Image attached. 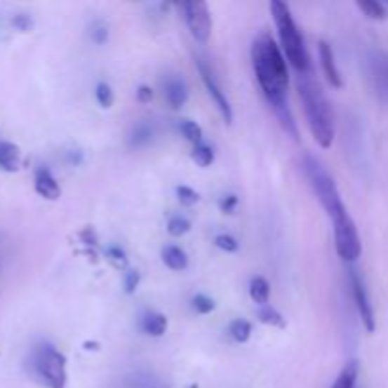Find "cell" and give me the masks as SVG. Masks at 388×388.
<instances>
[{
	"instance_id": "1",
	"label": "cell",
	"mask_w": 388,
	"mask_h": 388,
	"mask_svg": "<svg viewBox=\"0 0 388 388\" xmlns=\"http://www.w3.org/2000/svg\"><path fill=\"white\" fill-rule=\"evenodd\" d=\"M250 55L254 74H256L263 97L267 99L269 107L273 108L276 119L281 121L282 129L288 133L294 140H297L300 131H297L294 114L288 107L290 74L284 51L281 50V46H276L271 34L263 32L252 44Z\"/></svg>"
},
{
	"instance_id": "2",
	"label": "cell",
	"mask_w": 388,
	"mask_h": 388,
	"mask_svg": "<svg viewBox=\"0 0 388 388\" xmlns=\"http://www.w3.org/2000/svg\"><path fill=\"white\" fill-rule=\"evenodd\" d=\"M297 91H300L311 135L320 148L324 150L330 148L335 138V123H333V110L330 107V100L320 88L319 81L311 78L309 72L297 76Z\"/></svg>"
},
{
	"instance_id": "3",
	"label": "cell",
	"mask_w": 388,
	"mask_h": 388,
	"mask_svg": "<svg viewBox=\"0 0 388 388\" xmlns=\"http://www.w3.org/2000/svg\"><path fill=\"white\" fill-rule=\"evenodd\" d=\"M271 13L275 19L276 31L281 38V48L288 63L297 70V74H307L311 70V57L303 40L300 27L294 21L292 10L282 0H271Z\"/></svg>"
},
{
	"instance_id": "4",
	"label": "cell",
	"mask_w": 388,
	"mask_h": 388,
	"mask_svg": "<svg viewBox=\"0 0 388 388\" xmlns=\"http://www.w3.org/2000/svg\"><path fill=\"white\" fill-rule=\"evenodd\" d=\"M303 170H305V176L311 182V188L319 197L320 205L324 207V210L328 213L330 218H337L343 213H347V207H344L343 199H341V194H339L335 182L330 176V173L324 169V165L313 156L303 157Z\"/></svg>"
},
{
	"instance_id": "5",
	"label": "cell",
	"mask_w": 388,
	"mask_h": 388,
	"mask_svg": "<svg viewBox=\"0 0 388 388\" xmlns=\"http://www.w3.org/2000/svg\"><path fill=\"white\" fill-rule=\"evenodd\" d=\"M32 368L48 388H65L69 375H67V358L55 347L44 343L40 344L32 356Z\"/></svg>"
},
{
	"instance_id": "6",
	"label": "cell",
	"mask_w": 388,
	"mask_h": 388,
	"mask_svg": "<svg viewBox=\"0 0 388 388\" xmlns=\"http://www.w3.org/2000/svg\"><path fill=\"white\" fill-rule=\"evenodd\" d=\"M333 235H335V250L344 262H356L362 254V241L358 235L356 224L349 210L337 218H333Z\"/></svg>"
},
{
	"instance_id": "7",
	"label": "cell",
	"mask_w": 388,
	"mask_h": 388,
	"mask_svg": "<svg viewBox=\"0 0 388 388\" xmlns=\"http://www.w3.org/2000/svg\"><path fill=\"white\" fill-rule=\"evenodd\" d=\"M182 10H184V18H186V23H188V29L192 36L195 38V42L207 44L210 32H213V18L208 12L207 2H188V4H182Z\"/></svg>"
},
{
	"instance_id": "8",
	"label": "cell",
	"mask_w": 388,
	"mask_h": 388,
	"mask_svg": "<svg viewBox=\"0 0 388 388\" xmlns=\"http://www.w3.org/2000/svg\"><path fill=\"white\" fill-rule=\"evenodd\" d=\"M197 69H199L201 80L205 83V88H207L208 95L213 97L214 105L218 107L220 114H222V118L226 121L227 126L233 121V108L229 99L226 97V91L222 89V86L216 80V76H214V70L210 69V65L205 61V59H197Z\"/></svg>"
},
{
	"instance_id": "9",
	"label": "cell",
	"mask_w": 388,
	"mask_h": 388,
	"mask_svg": "<svg viewBox=\"0 0 388 388\" xmlns=\"http://www.w3.org/2000/svg\"><path fill=\"white\" fill-rule=\"evenodd\" d=\"M349 279H351L352 297H354V303H356L358 314L362 319L363 328L370 333H373L375 332V311H373V305H371L370 297H368L362 276H360V273L354 267H351L349 269Z\"/></svg>"
},
{
	"instance_id": "10",
	"label": "cell",
	"mask_w": 388,
	"mask_h": 388,
	"mask_svg": "<svg viewBox=\"0 0 388 388\" xmlns=\"http://www.w3.org/2000/svg\"><path fill=\"white\" fill-rule=\"evenodd\" d=\"M319 57H320V67L324 72L326 80L332 88H343V78L339 72L337 65H335V55H333L332 46L328 44L326 40H322L319 44Z\"/></svg>"
},
{
	"instance_id": "11",
	"label": "cell",
	"mask_w": 388,
	"mask_h": 388,
	"mask_svg": "<svg viewBox=\"0 0 388 388\" xmlns=\"http://www.w3.org/2000/svg\"><path fill=\"white\" fill-rule=\"evenodd\" d=\"M34 189L40 197L48 201H57L61 197V186L55 180V176L51 175L48 169H38L34 175Z\"/></svg>"
},
{
	"instance_id": "12",
	"label": "cell",
	"mask_w": 388,
	"mask_h": 388,
	"mask_svg": "<svg viewBox=\"0 0 388 388\" xmlns=\"http://www.w3.org/2000/svg\"><path fill=\"white\" fill-rule=\"evenodd\" d=\"M165 97H167V102H169L175 110L184 107V105L188 102L189 97L186 81L182 80V78H178V76L169 78V80L165 81Z\"/></svg>"
},
{
	"instance_id": "13",
	"label": "cell",
	"mask_w": 388,
	"mask_h": 388,
	"mask_svg": "<svg viewBox=\"0 0 388 388\" xmlns=\"http://www.w3.org/2000/svg\"><path fill=\"white\" fill-rule=\"evenodd\" d=\"M21 167V150L18 145L13 142H0V169L8 170V173H15Z\"/></svg>"
},
{
	"instance_id": "14",
	"label": "cell",
	"mask_w": 388,
	"mask_h": 388,
	"mask_svg": "<svg viewBox=\"0 0 388 388\" xmlns=\"http://www.w3.org/2000/svg\"><path fill=\"white\" fill-rule=\"evenodd\" d=\"M163 263L173 271H184L188 267V256L178 246H165L161 252Z\"/></svg>"
},
{
	"instance_id": "15",
	"label": "cell",
	"mask_w": 388,
	"mask_h": 388,
	"mask_svg": "<svg viewBox=\"0 0 388 388\" xmlns=\"http://www.w3.org/2000/svg\"><path fill=\"white\" fill-rule=\"evenodd\" d=\"M248 294H250L252 301L263 307V305H269V295H271V286L269 282L265 281L263 276H254L250 281V286H248Z\"/></svg>"
},
{
	"instance_id": "16",
	"label": "cell",
	"mask_w": 388,
	"mask_h": 388,
	"mask_svg": "<svg viewBox=\"0 0 388 388\" xmlns=\"http://www.w3.org/2000/svg\"><path fill=\"white\" fill-rule=\"evenodd\" d=\"M358 373H360V363H358V360H349L343 366V370L337 375L332 388H356Z\"/></svg>"
},
{
	"instance_id": "17",
	"label": "cell",
	"mask_w": 388,
	"mask_h": 388,
	"mask_svg": "<svg viewBox=\"0 0 388 388\" xmlns=\"http://www.w3.org/2000/svg\"><path fill=\"white\" fill-rule=\"evenodd\" d=\"M167 326H169V320L161 313H148L142 319V330L152 337H161L163 333L167 332Z\"/></svg>"
},
{
	"instance_id": "18",
	"label": "cell",
	"mask_w": 388,
	"mask_h": 388,
	"mask_svg": "<svg viewBox=\"0 0 388 388\" xmlns=\"http://www.w3.org/2000/svg\"><path fill=\"white\" fill-rule=\"evenodd\" d=\"M178 129H180L182 137L186 138L188 142H192L194 146L201 145V140H203V129H201L199 123H195L192 119H182L180 123H178Z\"/></svg>"
},
{
	"instance_id": "19",
	"label": "cell",
	"mask_w": 388,
	"mask_h": 388,
	"mask_svg": "<svg viewBox=\"0 0 388 388\" xmlns=\"http://www.w3.org/2000/svg\"><path fill=\"white\" fill-rule=\"evenodd\" d=\"M356 6L360 8V12H363L366 18L377 19V21H382L388 15L384 6H382L381 2H375V0H358Z\"/></svg>"
},
{
	"instance_id": "20",
	"label": "cell",
	"mask_w": 388,
	"mask_h": 388,
	"mask_svg": "<svg viewBox=\"0 0 388 388\" xmlns=\"http://www.w3.org/2000/svg\"><path fill=\"white\" fill-rule=\"evenodd\" d=\"M257 319L262 324L267 326H275V328H286V320L282 316L275 307H271V305H263L257 311Z\"/></svg>"
},
{
	"instance_id": "21",
	"label": "cell",
	"mask_w": 388,
	"mask_h": 388,
	"mask_svg": "<svg viewBox=\"0 0 388 388\" xmlns=\"http://www.w3.org/2000/svg\"><path fill=\"white\" fill-rule=\"evenodd\" d=\"M229 335H232L237 343H246L252 335V324L248 320L243 319L233 320L232 324H229Z\"/></svg>"
},
{
	"instance_id": "22",
	"label": "cell",
	"mask_w": 388,
	"mask_h": 388,
	"mask_svg": "<svg viewBox=\"0 0 388 388\" xmlns=\"http://www.w3.org/2000/svg\"><path fill=\"white\" fill-rule=\"evenodd\" d=\"M152 137H154V129H152V126H148V123H138V126H135V129H133L131 137H129V142H131V146H135V148H142V146H146L150 142Z\"/></svg>"
},
{
	"instance_id": "23",
	"label": "cell",
	"mask_w": 388,
	"mask_h": 388,
	"mask_svg": "<svg viewBox=\"0 0 388 388\" xmlns=\"http://www.w3.org/2000/svg\"><path fill=\"white\" fill-rule=\"evenodd\" d=\"M192 159H194L199 167H210L214 163V152L210 146L207 145H197L194 146V152H192Z\"/></svg>"
},
{
	"instance_id": "24",
	"label": "cell",
	"mask_w": 388,
	"mask_h": 388,
	"mask_svg": "<svg viewBox=\"0 0 388 388\" xmlns=\"http://www.w3.org/2000/svg\"><path fill=\"white\" fill-rule=\"evenodd\" d=\"M192 229V224H189L188 218H184V216H173L169 220V224H167V232L173 237H182V235H186V233Z\"/></svg>"
},
{
	"instance_id": "25",
	"label": "cell",
	"mask_w": 388,
	"mask_h": 388,
	"mask_svg": "<svg viewBox=\"0 0 388 388\" xmlns=\"http://www.w3.org/2000/svg\"><path fill=\"white\" fill-rule=\"evenodd\" d=\"M95 97H97V102L100 105V108H110L114 105V91L105 81H100L99 86H97Z\"/></svg>"
},
{
	"instance_id": "26",
	"label": "cell",
	"mask_w": 388,
	"mask_h": 388,
	"mask_svg": "<svg viewBox=\"0 0 388 388\" xmlns=\"http://www.w3.org/2000/svg\"><path fill=\"white\" fill-rule=\"evenodd\" d=\"M176 195H178V201L184 207H194L195 203L199 201V194L194 188H189V186H178Z\"/></svg>"
},
{
	"instance_id": "27",
	"label": "cell",
	"mask_w": 388,
	"mask_h": 388,
	"mask_svg": "<svg viewBox=\"0 0 388 388\" xmlns=\"http://www.w3.org/2000/svg\"><path fill=\"white\" fill-rule=\"evenodd\" d=\"M214 243L218 246L220 250L224 252H237L239 250V241L233 235H227V233H220L218 237L214 239Z\"/></svg>"
},
{
	"instance_id": "28",
	"label": "cell",
	"mask_w": 388,
	"mask_h": 388,
	"mask_svg": "<svg viewBox=\"0 0 388 388\" xmlns=\"http://www.w3.org/2000/svg\"><path fill=\"white\" fill-rule=\"evenodd\" d=\"M192 303H194V309L199 314L213 313L214 307H216V305H214V301L210 300L208 295H205V294H197V295H195L194 301H192Z\"/></svg>"
},
{
	"instance_id": "29",
	"label": "cell",
	"mask_w": 388,
	"mask_h": 388,
	"mask_svg": "<svg viewBox=\"0 0 388 388\" xmlns=\"http://www.w3.org/2000/svg\"><path fill=\"white\" fill-rule=\"evenodd\" d=\"M12 25L21 32H29L32 29V19L31 15H27V13H18L15 18L12 19Z\"/></svg>"
},
{
	"instance_id": "30",
	"label": "cell",
	"mask_w": 388,
	"mask_h": 388,
	"mask_svg": "<svg viewBox=\"0 0 388 388\" xmlns=\"http://www.w3.org/2000/svg\"><path fill=\"white\" fill-rule=\"evenodd\" d=\"M108 257H110V262L116 265V267H126L127 265V256L126 252L118 248V246H112V248H108Z\"/></svg>"
},
{
	"instance_id": "31",
	"label": "cell",
	"mask_w": 388,
	"mask_h": 388,
	"mask_svg": "<svg viewBox=\"0 0 388 388\" xmlns=\"http://www.w3.org/2000/svg\"><path fill=\"white\" fill-rule=\"evenodd\" d=\"M239 205V197L237 195H226V197H222L220 201V210L224 214H233L235 213V208Z\"/></svg>"
},
{
	"instance_id": "32",
	"label": "cell",
	"mask_w": 388,
	"mask_h": 388,
	"mask_svg": "<svg viewBox=\"0 0 388 388\" xmlns=\"http://www.w3.org/2000/svg\"><path fill=\"white\" fill-rule=\"evenodd\" d=\"M91 38H93V42L97 44H105L108 40V29L107 25H102V23H95L91 27Z\"/></svg>"
},
{
	"instance_id": "33",
	"label": "cell",
	"mask_w": 388,
	"mask_h": 388,
	"mask_svg": "<svg viewBox=\"0 0 388 388\" xmlns=\"http://www.w3.org/2000/svg\"><path fill=\"white\" fill-rule=\"evenodd\" d=\"M140 284V273L138 271H129L126 275V292L127 294H135Z\"/></svg>"
},
{
	"instance_id": "34",
	"label": "cell",
	"mask_w": 388,
	"mask_h": 388,
	"mask_svg": "<svg viewBox=\"0 0 388 388\" xmlns=\"http://www.w3.org/2000/svg\"><path fill=\"white\" fill-rule=\"evenodd\" d=\"M137 99L138 102H142V105L152 102V99H154V89H152L150 86H140V88L137 89Z\"/></svg>"
},
{
	"instance_id": "35",
	"label": "cell",
	"mask_w": 388,
	"mask_h": 388,
	"mask_svg": "<svg viewBox=\"0 0 388 388\" xmlns=\"http://www.w3.org/2000/svg\"><path fill=\"white\" fill-rule=\"evenodd\" d=\"M83 347H86V351H97V349H99V343H86Z\"/></svg>"
}]
</instances>
